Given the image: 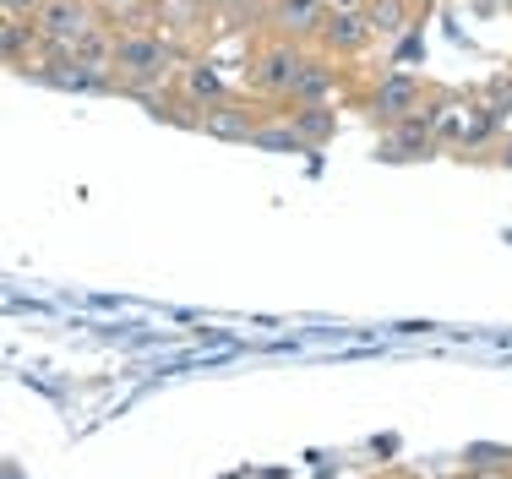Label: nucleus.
<instances>
[{
	"mask_svg": "<svg viewBox=\"0 0 512 479\" xmlns=\"http://www.w3.org/2000/svg\"><path fill=\"white\" fill-rule=\"evenodd\" d=\"M251 147H262V153H311L306 137H300L295 126H273V120H262V126H256Z\"/></svg>",
	"mask_w": 512,
	"mask_h": 479,
	"instance_id": "nucleus-14",
	"label": "nucleus"
},
{
	"mask_svg": "<svg viewBox=\"0 0 512 479\" xmlns=\"http://www.w3.org/2000/svg\"><path fill=\"white\" fill-rule=\"evenodd\" d=\"M0 39H6V60H11V66H22V60L33 55V44H44L39 39V22H33V17H6Z\"/></svg>",
	"mask_w": 512,
	"mask_h": 479,
	"instance_id": "nucleus-13",
	"label": "nucleus"
},
{
	"mask_svg": "<svg viewBox=\"0 0 512 479\" xmlns=\"http://www.w3.org/2000/svg\"><path fill=\"white\" fill-rule=\"evenodd\" d=\"M431 88H425L420 77H409V71H382V82L371 88V115L382 120V126H398V120L420 115Z\"/></svg>",
	"mask_w": 512,
	"mask_h": 479,
	"instance_id": "nucleus-4",
	"label": "nucleus"
},
{
	"mask_svg": "<svg viewBox=\"0 0 512 479\" xmlns=\"http://www.w3.org/2000/svg\"><path fill=\"white\" fill-rule=\"evenodd\" d=\"M0 11H6V17H39L44 0H0Z\"/></svg>",
	"mask_w": 512,
	"mask_h": 479,
	"instance_id": "nucleus-16",
	"label": "nucleus"
},
{
	"mask_svg": "<svg viewBox=\"0 0 512 479\" xmlns=\"http://www.w3.org/2000/svg\"><path fill=\"white\" fill-rule=\"evenodd\" d=\"M338 6H344V11H360V6H355V0H338Z\"/></svg>",
	"mask_w": 512,
	"mask_h": 479,
	"instance_id": "nucleus-17",
	"label": "nucleus"
},
{
	"mask_svg": "<svg viewBox=\"0 0 512 479\" xmlns=\"http://www.w3.org/2000/svg\"><path fill=\"white\" fill-rule=\"evenodd\" d=\"M507 6H512V0H507Z\"/></svg>",
	"mask_w": 512,
	"mask_h": 479,
	"instance_id": "nucleus-19",
	"label": "nucleus"
},
{
	"mask_svg": "<svg viewBox=\"0 0 512 479\" xmlns=\"http://www.w3.org/2000/svg\"><path fill=\"white\" fill-rule=\"evenodd\" d=\"M365 22H371V39H398L409 28V0H371Z\"/></svg>",
	"mask_w": 512,
	"mask_h": 479,
	"instance_id": "nucleus-11",
	"label": "nucleus"
},
{
	"mask_svg": "<svg viewBox=\"0 0 512 479\" xmlns=\"http://www.w3.org/2000/svg\"><path fill=\"white\" fill-rule=\"evenodd\" d=\"M180 98H186L191 109H213V104H224L229 88H224V77H218L213 60H186V66H180Z\"/></svg>",
	"mask_w": 512,
	"mask_h": 479,
	"instance_id": "nucleus-10",
	"label": "nucleus"
},
{
	"mask_svg": "<svg viewBox=\"0 0 512 479\" xmlns=\"http://www.w3.org/2000/svg\"><path fill=\"white\" fill-rule=\"evenodd\" d=\"M333 93H338V71H333V60H327V55H306V60H300V77H295V88H289L284 104L311 109V104H327Z\"/></svg>",
	"mask_w": 512,
	"mask_h": 479,
	"instance_id": "nucleus-7",
	"label": "nucleus"
},
{
	"mask_svg": "<svg viewBox=\"0 0 512 479\" xmlns=\"http://www.w3.org/2000/svg\"><path fill=\"white\" fill-rule=\"evenodd\" d=\"M289 126L306 137V147H322V142H333V131H338V115L327 104H311V109H295L289 115Z\"/></svg>",
	"mask_w": 512,
	"mask_h": 479,
	"instance_id": "nucleus-12",
	"label": "nucleus"
},
{
	"mask_svg": "<svg viewBox=\"0 0 512 479\" xmlns=\"http://www.w3.org/2000/svg\"><path fill=\"white\" fill-rule=\"evenodd\" d=\"M273 33L289 44H316L327 28V17H333V6L327 0H273Z\"/></svg>",
	"mask_w": 512,
	"mask_h": 479,
	"instance_id": "nucleus-6",
	"label": "nucleus"
},
{
	"mask_svg": "<svg viewBox=\"0 0 512 479\" xmlns=\"http://www.w3.org/2000/svg\"><path fill=\"white\" fill-rule=\"evenodd\" d=\"M300 44H289V39H273L267 49H256V60L246 66V82L262 98H289V88H295V77H300Z\"/></svg>",
	"mask_w": 512,
	"mask_h": 479,
	"instance_id": "nucleus-3",
	"label": "nucleus"
},
{
	"mask_svg": "<svg viewBox=\"0 0 512 479\" xmlns=\"http://www.w3.org/2000/svg\"><path fill=\"white\" fill-rule=\"evenodd\" d=\"M436 120H442V109L425 104L420 115L387 126V137H382V147H376V158H387V164H404V158H431V147H436Z\"/></svg>",
	"mask_w": 512,
	"mask_h": 479,
	"instance_id": "nucleus-5",
	"label": "nucleus"
},
{
	"mask_svg": "<svg viewBox=\"0 0 512 479\" xmlns=\"http://www.w3.org/2000/svg\"><path fill=\"white\" fill-rule=\"evenodd\" d=\"M169 60H175V49L158 39V33L131 28V33H120V44H115V82L126 93H148L153 82H164Z\"/></svg>",
	"mask_w": 512,
	"mask_h": 479,
	"instance_id": "nucleus-2",
	"label": "nucleus"
},
{
	"mask_svg": "<svg viewBox=\"0 0 512 479\" xmlns=\"http://www.w3.org/2000/svg\"><path fill=\"white\" fill-rule=\"evenodd\" d=\"M316 44H322V55H360V49L371 44V22H365V11L333 6V17H327V28Z\"/></svg>",
	"mask_w": 512,
	"mask_h": 479,
	"instance_id": "nucleus-9",
	"label": "nucleus"
},
{
	"mask_svg": "<svg viewBox=\"0 0 512 479\" xmlns=\"http://www.w3.org/2000/svg\"><path fill=\"white\" fill-rule=\"evenodd\" d=\"M256 126H262V120H256L251 109H240L235 98H224V104H213L197 115V131L202 137H218V142H251Z\"/></svg>",
	"mask_w": 512,
	"mask_h": 479,
	"instance_id": "nucleus-8",
	"label": "nucleus"
},
{
	"mask_svg": "<svg viewBox=\"0 0 512 479\" xmlns=\"http://www.w3.org/2000/svg\"><path fill=\"white\" fill-rule=\"evenodd\" d=\"M33 22H39V39H44L39 49H44L50 60H71L88 33L104 28L93 0H44V11H39Z\"/></svg>",
	"mask_w": 512,
	"mask_h": 479,
	"instance_id": "nucleus-1",
	"label": "nucleus"
},
{
	"mask_svg": "<svg viewBox=\"0 0 512 479\" xmlns=\"http://www.w3.org/2000/svg\"><path fill=\"white\" fill-rule=\"evenodd\" d=\"M491 126H496V109H480V115H469V120H463L458 142H463V147H480L485 137H491Z\"/></svg>",
	"mask_w": 512,
	"mask_h": 479,
	"instance_id": "nucleus-15",
	"label": "nucleus"
},
{
	"mask_svg": "<svg viewBox=\"0 0 512 479\" xmlns=\"http://www.w3.org/2000/svg\"><path fill=\"white\" fill-rule=\"evenodd\" d=\"M109 6H115V0H109Z\"/></svg>",
	"mask_w": 512,
	"mask_h": 479,
	"instance_id": "nucleus-18",
	"label": "nucleus"
}]
</instances>
